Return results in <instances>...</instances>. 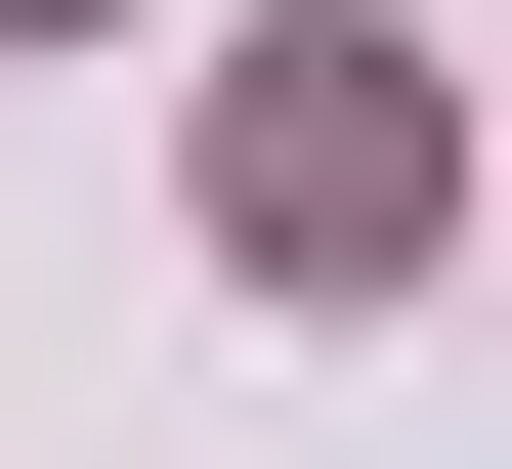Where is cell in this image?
<instances>
[{"label":"cell","instance_id":"cell-1","mask_svg":"<svg viewBox=\"0 0 512 469\" xmlns=\"http://www.w3.org/2000/svg\"><path fill=\"white\" fill-rule=\"evenodd\" d=\"M214 256L256 299H384V256H427V43H384V0L214 43Z\"/></svg>","mask_w":512,"mask_h":469}]
</instances>
